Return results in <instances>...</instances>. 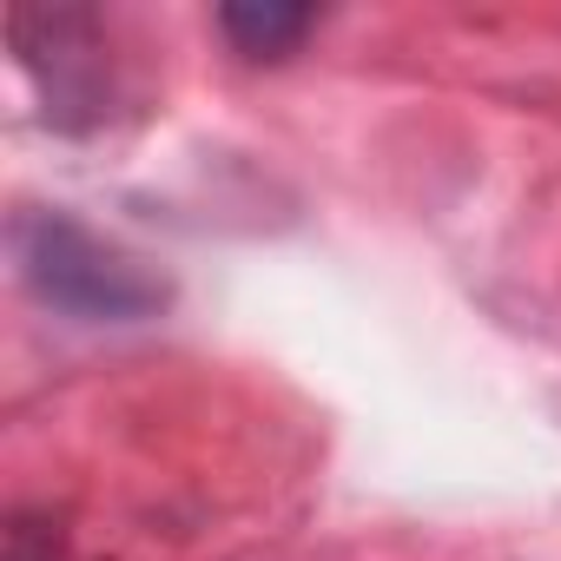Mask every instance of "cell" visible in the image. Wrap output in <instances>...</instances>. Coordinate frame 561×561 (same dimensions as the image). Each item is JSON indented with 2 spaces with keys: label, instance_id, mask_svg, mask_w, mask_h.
<instances>
[{
  "label": "cell",
  "instance_id": "cell-1",
  "mask_svg": "<svg viewBox=\"0 0 561 561\" xmlns=\"http://www.w3.org/2000/svg\"><path fill=\"white\" fill-rule=\"evenodd\" d=\"M14 257L41 305L80 318V324H139L165 305V277L146 271L133 251L106 244L67 211H21L14 218Z\"/></svg>",
  "mask_w": 561,
  "mask_h": 561
},
{
  "label": "cell",
  "instance_id": "cell-2",
  "mask_svg": "<svg viewBox=\"0 0 561 561\" xmlns=\"http://www.w3.org/2000/svg\"><path fill=\"white\" fill-rule=\"evenodd\" d=\"M8 34L21 47V60H47L54 54V80H47V100H54V119L60 126H80L87 113H100V93H106V67H100V21L87 8H14L8 14Z\"/></svg>",
  "mask_w": 561,
  "mask_h": 561
},
{
  "label": "cell",
  "instance_id": "cell-3",
  "mask_svg": "<svg viewBox=\"0 0 561 561\" xmlns=\"http://www.w3.org/2000/svg\"><path fill=\"white\" fill-rule=\"evenodd\" d=\"M218 27H225V41H231L238 54L277 60V54H291V47L318 27V14H311V8H277V0H231V8L218 14Z\"/></svg>",
  "mask_w": 561,
  "mask_h": 561
},
{
  "label": "cell",
  "instance_id": "cell-4",
  "mask_svg": "<svg viewBox=\"0 0 561 561\" xmlns=\"http://www.w3.org/2000/svg\"><path fill=\"white\" fill-rule=\"evenodd\" d=\"M0 561H54V528L34 522V515H14V528H8V554H0Z\"/></svg>",
  "mask_w": 561,
  "mask_h": 561
}]
</instances>
